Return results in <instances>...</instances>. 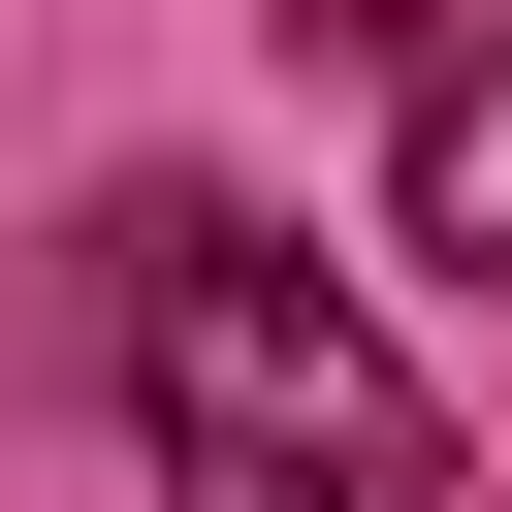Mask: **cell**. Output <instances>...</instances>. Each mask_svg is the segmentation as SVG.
<instances>
[{"instance_id": "1", "label": "cell", "mask_w": 512, "mask_h": 512, "mask_svg": "<svg viewBox=\"0 0 512 512\" xmlns=\"http://www.w3.org/2000/svg\"><path fill=\"white\" fill-rule=\"evenodd\" d=\"M128 416H160V512H448V416L384 384V320L192 192H128Z\"/></svg>"}, {"instance_id": "2", "label": "cell", "mask_w": 512, "mask_h": 512, "mask_svg": "<svg viewBox=\"0 0 512 512\" xmlns=\"http://www.w3.org/2000/svg\"><path fill=\"white\" fill-rule=\"evenodd\" d=\"M384 192H416V256H448V288H512V32H480V64H416Z\"/></svg>"}]
</instances>
